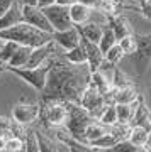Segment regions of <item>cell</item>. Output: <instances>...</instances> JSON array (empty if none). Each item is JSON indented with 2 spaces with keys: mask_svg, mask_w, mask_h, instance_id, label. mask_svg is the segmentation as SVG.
Returning a JSON list of instances; mask_svg holds the SVG:
<instances>
[{
  "mask_svg": "<svg viewBox=\"0 0 151 152\" xmlns=\"http://www.w3.org/2000/svg\"><path fill=\"white\" fill-rule=\"evenodd\" d=\"M90 68L87 63L73 64L63 58L54 56L51 69L43 88V100H63L78 103L85 86L90 83Z\"/></svg>",
  "mask_w": 151,
  "mask_h": 152,
  "instance_id": "1",
  "label": "cell"
},
{
  "mask_svg": "<svg viewBox=\"0 0 151 152\" xmlns=\"http://www.w3.org/2000/svg\"><path fill=\"white\" fill-rule=\"evenodd\" d=\"M0 39L4 41H14L22 46H29V48H39L43 44L53 41V34L41 31V29L34 27L27 22H19L16 26L9 29L0 31Z\"/></svg>",
  "mask_w": 151,
  "mask_h": 152,
  "instance_id": "2",
  "label": "cell"
},
{
  "mask_svg": "<svg viewBox=\"0 0 151 152\" xmlns=\"http://www.w3.org/2000/svg\"><path fill=\"white\" fill-rule=\"evenodd\" d=\"M66 103H68V118H66L65 129L68 130V134H70L75 140L85 144V137H83L85 129L97 118L92 117L81 105L71 103V102H66Z\"/></svg>",
  "mask_w": 151,
  "mask_h": 152,
  "instance_id": "3",
  "label": "cell"
},
{
  "mask_svg": "<svg viewBox=\"0 0 151 152\" xmlns=\"http://www.w3.org/2000/svg\"><path fill=\"white\" fill-rule=\"evenodd\" d=\"M39 118L49 129L65 127L68 118V103L63 100H43L39 103Z\"/></svg>",
  "mask_w": 151,
  "mask_h": 152,
  "instance_id": "4",
  "label": "cell"
},
{
  "mask_svg": "<svg viewBox=\"0 0 151 152\" xmlns=\"http://www.w3.org/2000/svg\"><path fill=\"white\" fill-rule=\"evenodd\" d=\"M56 56V54H54ZM54 56H51L44 64L41 66H36V68H14V66H7L5 64V71H10L14 75H17L21 80L27 83V85H31L34 90H38V91H43L44 85H46V78H48V73L51 69V64H53V59Z\"/></svg>",
  "mask_w": 151,
  "mask_h": 152,
  "instance_id": "5",
  "label": "cell"
},
{
  "mask_svg": "<svg viewBox=\"0 0 151 152\" xmlns=\"http://www.w3.org/2000/svg\"><path fill=\"white\" fill-rule=\"evenodd\" d=\"M136 42H138L136 51L131 56H132V63H134L138 76H143L151 66V34L136 37Z\"/></svg>",
  "mask_w": 151,
  "mask_h": 152,
  "instance_id": "6",
  "label": "cell"
},
{
  "mask_svg": "<svg viewBox=\"0 0 151 152\" xmlns=\"http://www.w3.org/2000/svg\"><path fill=\"white\" fill-rule=\"evenodd\" d=\"M78 105H81L92 117L98 118V115L102 113V110L107 107V102H105V95H102V93L92 85V81H90L85 86L83 93H81Z\"/></svg>",
  "mask_w": 151,
  "mask_h": 152,
  "instance_id": "7",
  "label": "cell"
},
{
  "mask_svg": "<svg viewBox=\"0 0 151 152\" xmlns=\"http://www.w3.org/2000/svg\"><path fill=\"white\" fill-rule=\"evenodd\" d=\"M43 12L46 19H48V22L51 24V27H53V32L73 27V22H71V17H70V9L66 5L53 4V5L43 9Z\"/></svg>",
  "mask_w": 151,
  "mask_h": 152,
  "instance_id": "8",
  "label": "cell"
},
{
  "mask_svg": "<svg viewBox=\"0 0 151 152\" xmlns=\"http://www.w3.org/2000/svg\"><path fill=\"white\" fill-rule=\"evenodd\" d=\"M21 14H22V22H27V24H31V26L41 29V31H46V32L53 34L51 24L48 22L43 9H39L38 5H26V4H22Z\"/></svg>",
  "mask_w": 151,
  "mask_h": 152,
  "instance_id": "9",
  "label": "cell"
},
{
  "mask_svg": "<svg viewBox=\"0 0 151 152\" xmlns=\"http://www.w3.org/2000/svg\"><path fill=\"white\" fill-rule=\"evenodd\" d=\"M12 118L17 124L29 127L39 120V103H17L12 108Z\"/></svg>",
  "mask_w": 151,
  "mask_h": 152,
  "instance_id": "10",
  "label": "cell"
},
{
  "mask_svg": "<svg viewBox=\"0 0 151 152\" xmlns=\"http://www.w3.org/2000/svg\"><path fill=\"white\" fill-rule=\"evenodd\" d=\"M58 48L59 46L54 42V41H49V42L43 44V46H39V48H33L26 68H36V66L44 64L51 56L58 54Z\"/></svg>",
  "mask_w": 151,
  "mask_h": 152,
  "instance_id": "11",
  "label": "cell"
},
{
  "mask_svg": "<svg viewBox=\"0 0 151 152\" xmlns=\"http://www.w3.org/2000/svg\"><path fill=\"white\" fill-rule=\"evenodd\" d=\"M53 41L58 44L61 49L68 51V49H73L75 46L80 44L81 36H80V32H78L76 26H73V27L65 29V31H54L53 32Z\"/></svg>",
  "mask_w": 151,
  "mask_h": 152,
  "instance_id": "12",
  "label": "cell"
},
{
  "mask_svg": "<svg viewBox=\"0 0 151 152\" xmlns=\"http://www.w3.org/2000/svg\"><path fill=\"white\" fill-rule=\"evenodd\" d=\"M129 125L131 127H143L148 132H151V112L148 108V105L144 103V98L141 95H139V100H138L134 115H132Z\"/></svg>",
  "mask_w": 151,
  "mask_h": 152,
  "instance_id": "13",
  "label": "cell"
},
{
  "mask_svg": "<svg viewBox=\"0 0 151 152\" xmlns=\"http://www.w3.org/2000/svg\"><path fill=\"white\" fill-rule=\"evenodd\" d=\"M81 44H83L85 53H87V64L90 68V73H93V71H97L98 68H100V64L104 63V53L100 51L98 44L90 42V41H87V39H83V37H81Z\"/></svg>",
  "mask_w": 151,
  "mask_h": 152,
  "instance_id": "14",
  "label": "cell"
},
{
  "mask_svg": "<svg viewBox=\"0 0 151 152\" xmlns=\"http://www.w3.org/2000/svg\"><path fill=\"white\" fill-rule=\"evenodd\" d=\"M109 27L112 29V32L115 34V39H122L126 36L132 34V27H131L129 20L122 15H110L109 17Z\"/></svg>",
  "mask_w": 151,
  "mask_h": 152,
  "instance_id": "15",
  "label": "cell"
},
{
  "mask_svg": "<svg viewBox=\"0 0 151 152\" xmlns=\"http://www.w3.org/2000/svg\"><path fill=\"white\" fill-rule=\"evenodd\" d=\"M68 9H70V17H71L73 26L85 24V22H88L90 20V17H92V7L85 5V4H81V2L71 4Z\"/></svg>",
  "mask_w": 151,
  "mask_h": 152,
  "instance_id": "16",
  "label": "cell"
},
{
  "mask_svg": "<svg viewBox=\"0 0 151 152\" xmlns=\"http://www.w3.org/2000/svg\"><path fill=\"white\" fill-rule=\"evenodd\" d=\"M21 0H16L14 5L9 9V10L0 17V31L4 29H9L12 26H16L19 22H22V14H21Z\"/></svg>",
  "mask_w": 151,
  "mask_h": 152,
  "instance_id": "17",
  "label": "cell"
},
{
  "mask_svg": "<svg viewBox=\"0 0 151 152\" xmlns=\"http://www.w3.org/2000/svg\"><path fill=\"white\" fill-rule=\"evenodd\" d=\"M78 29V32L83 39L87 41H90V42H95L98 44L100 41V36H102V31H104V26L97 24V22H85V24H80V26H76Z\"/></svg>",
  "mask_w": 151,
  "mask_h": 152,
  "instance_id": "18",
  "label": "cell"
},
{
  "mask_svg": "<svg viewBox=\"0 0 151 152\" xmlns=\"http://www.w3.org/2000/svg\"><path fill=\"white\" fill-rule=\"evenodd\" d=\"M139 98V93L132 85L122 88H112V100L114 103H134Z\"/></svg>",
  "mask_w": 151,
  "mask_h": 152,
  "instance_id": "19",
  "label": "cell"
},
{
  "mask_svg": "<svg viewBox=\"0 0 151 152\" xmlns=\"http://www.w3.org/2000/svg\"><path fill=\"white\" fill-rule=\"evenodd\" d=\"M31 51H33V48L19 44V48L16 49V53H14V54H12V58L9 59L7 66H14V68H24V66L27 64V61H29Z\"/></svg>",
  "mask_w": 151,
  "mask_h": 152,
  "instance_id": "20",
  "label": "cell"
},
{
  "mask_svg": "<svg viewBox=\"0 0 151 152\" xmlns=\"http://www.w3.org/2000/svg\"><path fill=\"white\" fill-rule=\"evenodd\" d=\"M138 100H136L134 103H115V113H117L119 124H129L131 122L132 115H134L136 105H138Z\"/></svg>",
  "mask_w": 151,
  "mask_h": 152,
  "instance_id": "21",
  "label": "cell"
},
{
  "mask_svg": "<svg viewBox=\"0 0 151 152\" xmlns=\"http://www.w3.org/2000/svg\"><path fill=\"white\" fill-rule=\"evenodd\" d=\"M90 81H92V85L97 88L102 95H107V93L112 90V83L109 80V76L104 75L102 71H93L92 75H90Z\"/></svg>",
  "mask_w": 151,
  "mask_h": 152,
  "instance_id": "22",
  "label": "cell"
},
{
  "mask_svg": "<svg viewBox=\"0 0 151 152\" xmlns=\"http://www.w3.org/2000/svg\"><path fill=\"white\" fill-rule=\"evenodd\" d=\"M107 130H109L107 125L100 124L98 120H93L92 124L85 129V134H83V137H85V144H90L92 140H95V139H98V137H102Z\"/></svg>",
  "mask_w": 151,
  "mask_h": 152,
  "instance_id": "23",
  "label": "cell"
},
{
  "mask_svg": "<svg viewBox=\"0 0 151 152\" xmlns=\"http://www.w3.org/2000/svg\"><path fill=\"white\" fill-rule=\"evenodd\" d=\"M63 58H65L68 63H73V64H83V63H87V53H85V48H83L81 41H80V44L75 46L73 49L65 51Z\"/></svg>",
  "mask_w": 151,
  "mask_h": 152,
  "instance_id": "24",
  "label": "cell"
},
{
  "mask_svg": "<svg viewBox=\"0 0 151 152\" xmlns=\"http://www.w3.org/2000/svg\"><path fill=\"white\" fill-rule=\"evenodd\" d=\"M114 44H117L115 34L112 32V29L109 27V26H105V27H104V31H102V36H100V41H98V48H100V51L105 54V53L112 48Z\"/></svg>",
  "mask_w": 151,
  "mask_h": 152,
  "instance_id": "25",
  "label": "cell"
},
{
  "mask_svg": "<svg viewBox=\"0 0 151 152\" xmlns=\"http://www.w3.org/2000/svg\"><path fill=\"white\" fill-rule=\"evenodd\" d=\"M148 135H150V132L143 129V127H131L129 130V142H132L136 147H144L146 140H148Z\"/></svg>",
  "mask_w": 151,
  "mask_h": 152,
  "instance_id": "26",
  "label": "cell"
},
{
  "mask_svg": "<svg viewBox=\"0 0 151 152\" xmlns=\"http://www.w3.org/2000/svg\"><path fill=\"white\" fill-rule=\"evenodd\" d=\"M24 152H39L38 137H36V132L33 127L24 130Z\"/></svg>",
  "mask_w": 151,
  "mask_h": 152,
  "instance_id": "27",
  "label": "cell"
},
{
  "mask_svg": "<svg viewBox=\"0 0 151 152\" xmlns=\"http://www.w3.org/2000/svg\"><path fill=\"white\" fill-rule=\"evenodd\" d=\"M98 122L104 125H107V127H110V125L117 124V113H115V105H107L105 108L102 110V113L98 115Z\"/></svg>",
  "mask_w": 151,
  "mask_h": 152,
  "instance_id": "28",
  "label": "cell"
},
{
  "mask_svg": "<svg viewBox=\"0 0 151 152\" xmlns=\"http://www.w3.org/2000/svg\"><path fill=\"white\" fill-rule=\"evenodd\" d=\"M115 142H117L115 140V137L107 130L102 137H98V139L92 140L90 144H87V145H92V147H95V149H102V151H105V149H109V147H112Z\"/></svg>",
  "mask_w": 151,
  "mask_h": 152,
  "instance_id": "29",
  "label": "cell"
},
{
  "mask_svg": "<svg viewBox=\"0 0 151 152\" xmlns=\"http://www.w3.org/2000/svg\"><path fill=\"white\" fill-rule=\"evenodd\" d=\"M141 147H136L132 142H129V139H124V140L115 142L112 147L105 149V152H138Z\"/></svg>",
  "mask_w": 151,
  "mask_h": 152,
  "instance_id": "30",
  "label": "cell"
},
{
  "mask_svg": "<svg viewBox=\"0 0 151 152\" xmlns=\"http://www.w3.org/2000/svg\"><path fill=\"white\" fill-rule=\"evenodd\" d=\"M119 48L122 49V53L127 56H131L132 53L136 51V46H138V42H136V37L132 36V34H129V36H126V37L119 39L117 41Z\"/></svg>",
  "mask_w": 151,
  "mask_h": 152,
  "instance_id": "31",
  "label": "cell"
},
{
  "mask_svg": "<svg viewBox=\"0 0 151 152\" xmlns=\"http://www.w3.org/2000/svg\"><path fill=\"white\" fill-rule=\"evenodd\" d=\"M124 53H122V49L119 48V44H114L112 48L109 49L107 53L104 54V59L107 61V63H110V64H117V63H121L122 61V58H124Z\"/></svg>",
  "mask_w": 151,
  "mask_h": 152,
  "instance_id": "32",
  "label": "cell"
},
{
  "mask_svg": "<svg viewBox=\"0 0 151 152\" xmlns=\"http://www.w3.org/2000/svg\"><path fill=\"white\" fill-rule=\"evenodd\" d=\"M110 83H112V88H122V86H129V85H132V83L129 81V78L119 69V68H115V66H114Z\"/></svg>",
  "mask_w": 151,
  "mask_h": 152,
  "instance_id": "33",
  "label": "cell"
},
{
  "mask_svg": "<svg viewBox=\"0 0 151 152\" xmlns=\"http://www.w3.org/2000/svg\"><path fill=\"white\" fill-rule=\"evenodd\" d=\"M17 48H19V44H17V42H14V41H5L4 46H2V49H0V59L7 64L9 59L12 58V54L16 53Z\"/></svg>",
  "mask_w": 151,
  "mask_h": 152,
  "instance_id": "34",
  "label": "cell"
},
{
  "mask_svg": "<svg viewBox=\"0 0 151 152\" xmlns=\"http://www.w3.org/2000/svg\"><path fill=\"white\" fill-rule=\"evenodd\" d=\"M141 14L143 17H146L148 20H151V0H144L141 4Z\"/></svg>",
  "mask_w": 151,
  "mask_h": 152,
  "instance_id": "35",
  "label": "cell"
},
{
  "mask_svg": "<svg viewBox=\"0 0 151 152\" xmlns=\"http://www.w3.org/2000/svg\"><path fill=\"white\" fill-rule=\"evenodd\" d=\"M14 2H16V0H0V17L14 5Z\"/></svg>",
  "mask_w": 151,
  "mask_h": 152,
  "instance_id": "36",
  "label": "cell"
},
{
  "mask_svg": "<svg viewBox=\"0 0 151 152\" xmlns=\"http://www.w3.org/2000/svg\"><path fill=\"white\" fill-rule=\"evenodd\" d=\"M53 4H56V0H38V7L39 9H46V7L53 5Z\"/></svg>",
  "mask_w": 151,
  "mask_h": 152,
  "instance_id": "37",
  "label": "cell"
},
{
  "mask_svg": "<svg viewBox=\"0 0 151 152\" xmlns=\"http://www.w3.org/2000/svg\"><path fill=\"white\" fill-rule=\"evenodd\" d=\"M78 2H81V4H85V5H88V7H97L98 5V0H78Z\"/></svg>",
  "mask_w": 151,
  "mask_h": 152,
  "instance_id": "38",
  "label": "cell"
},
{
  "mask_svg": "<svg viewBox=\"0 0 151 152\" xmlns=\"http://www.w3.org/2000/svg\"><path fill=\"white\" fill-rule=\"evenodd\" d=\"M75 2H78V0H56V4H59V5H66V7H70L71 4H75Z\"/></svg>",
  "mask_w": 151,
  "mask_h": 152,
  "instance_id": "39",
  "label": "cell"
},
{
  "mask_svg": "<svg viewBox=\"0 0 151 152\" xmlns=\"http://www.w3.org/2000/svg\"><path fill=\"white\" fill-rule=\"evenodd\" d=\"M144 149L148 152H151V132H150V135H148V140H146V144H144Z\"/></svg>",
  "mask_w": 151,
  "mask_h": 152,
  "instance_id": "40",
  "label": "cell"
},
{
  "mask_svg": "<svg viewBox=\"0 0 151 152\" xmlns=\"http://www.w3.org/2000/svg\"><path fill=\"white\" fill-rule=\"evenodd\" d=\"M21 4H26V5H38V0H21Z\"/></svg>",
  "mask_w": 151,
  "mask_h": 152,
  "instance_id": "41",
  "label": "cell"
},
{
  "mask_svg": "<svg viewBox=\"0 0 151 152\" xmlns=\"http://www.w3.org/2000/svg\"><path fill=\"white\" fill-rule=\"evenodd\" d=\"M148 108H150V112H151V86H150V90H148Z\"/></svg>",
  "mask_w": 151,
  "mask_h": 152,
  "instance_id": "42",
  "label": "cell"
},
{
  "mask_svg": "<svg viewBox=\"0 0 151 152\" xmlns=\"http://www.w3.org/2000/svg\"><path fill=\"white\" fill-rule=\"evenodd\" d=\"M4 69H5V63L0 59V71H4Z\"/></svg>",
  "mask_w": 151,
  "mask_h": 152,
  "instance_id": "43",
  "label": "cell"
},
{
  "mask_svg": "<svg viewBox=\"0 0 151 152\" xmlns=\"http://www.w3.org/2000/svg\"><path fill=\"white\" fill-rule=\"evenodd\" d=\"M4 42H5V41H4V39H0V49H2V46H4Z\"/></svg>",
  "mask_w": 151,
  "mask_h": 152,
  "instance_id": "44",
  "label": "cell"
},
{
  "mask_svg": "<svg viewBox=\"0 0 151 152\" xmlns=\"http://www.w3.org/2000/svg\"><path fill=\"white\" fill-rule=\"evenodd\" d=\"M138 152H148V151H146L144 147H141V149H139V151H138Z\"/></svg>",
  "mask_w": 151,
  "mask_h": 152,
  "instance_id": "45",
  "label": "cell"
},
{
  "mask_svg": "<svg viewBox=\"0 0 151 152\" xmlns=\"http://www.w3.org/2000/svg\"><path fill=\"white\" fill-rule=\"evenodd\" d=\"M136 2H138V4H139V5H141V4H143V2H144V0H136Z\"/></svg>",
  "mask_w": 151,
  "mask_h": 152,
  "instance_id": "46",
  "label": "cell"
},
{
  "mask_svg": "<svg viewBox=\"0 0 151 152\" xmlns=\"http://www.w3.org/2000/svg\"><path fill=\"white\" fill-rule=\"evenodd\" d=\"M121 2H124V0H121Z\"/></svg>",
  "mask_w": 151,
  "mask_h": 152,
  "instance_id": "47",
  "label": "cell"
}]
</instances>
